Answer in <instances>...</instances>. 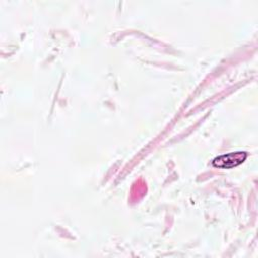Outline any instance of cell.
I'll use <instances>...</instances> for the list:
<instances>
[{
	"instance_id": "6da1fadb",
	"label": "cell",
	"mask_w": 258,
	"mask_h": 258,
	"mask_svg": "<svg viewBox=\"0 0 258 258\" xmlns=\"http://www.w3.org/2000/svg\"><path fill=\"white\" fill-rule=\"evenodd\" d=\"M247 156L248 153L245 151L230 152L215 157L212 161V164L218 168H233L242 164L246 160Z\"/></svg>"
}]
</instances>
